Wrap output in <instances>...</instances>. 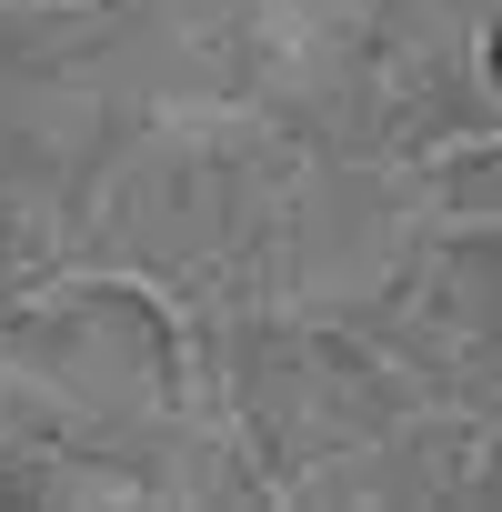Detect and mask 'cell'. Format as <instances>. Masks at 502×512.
<instances>
[]
</instances>
